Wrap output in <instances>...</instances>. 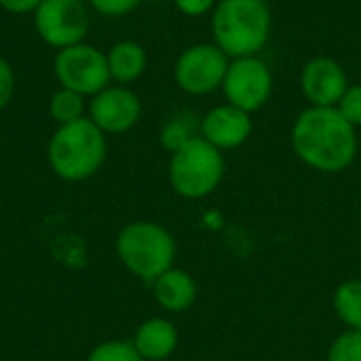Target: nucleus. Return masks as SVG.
Wrapping results in <instances>:
<instances>
[{
    "instance_id": "f257e3e1",
    "label": "nucleus",
    "mask_w": 361,
    "mask_h": 361,
    "mask_svg": "<svg viewBox=\"0 0 361 361\" xmlns=\"http://www.w3.org/2000/svg\"><path fill=\"white\" fill-rule=\"evenodd\" d=\"M292 146L302 163L317 171L336 173L347 169L357 154L355 127L338 108L311 106L300 112L292 127Z\"/></svg>"
},
{
    "instance_id": "f03ea898",
    "label": "nucleus",
    "mask_w": 361,
    "mask_h": 361,
    "mask_svg": "<svg viewBox=\"0 0 361 361\" xmlns=\"http://www.w3.org/2000/svg\"><path fill=\"white\" fill-rule=\"evenodd\" d=\"M271 23L267 0H220L212 15L214 44L226 57H252L267 44Z\"/></svg>"
},
{
    "instance_id": "7ed1b4c3",
    "label": "nucleus",
    "mask_w": 361,
    "mask_h": 361,
    "mask_svg": "<svg viewBox=\"0 0 361 361\" xmlns=\"http://www.w3.org/2000/svg\"><path fill=\"white\" fill-rule=\"evenodd\" d=\"M106 133L85 116L59 125L49 140L47 159L55 176L66 182H82L99 171L106 161Z\"/></svg>"
},
{
    "instance_id": "20e7f679",
    "label": "nucleus",
    "mask_w": 361,
    "mask_h": 361,
    "mask_svg": "<svg viewBox=\"0 0 361 361\" xmlns=\"http://www.w3.org/2000/svg\"><path fill=\"white\" fill-rule=\"evenodd\" d=\"M116 254L133 275L154 281L171 269L176 241L157 222H133L118 233Z\"/></svg>"
},
{
    "instance_id": "39448f33",
    "label": "nucleus",
    "mask_w": 361,
    "mask_h": 361,
    "mask_svg": "<svg viewBox=\"0 0 361 361\" xmlns=\"http://www.w3.org/2000/svg\"><path fill=\"white\" fill-rule=\"evenodd\" d=\"M224 176L222 150L201 135L171 152L169 182L173 190L186 199H203L214 192Z\"/></svg>"
},
{
    "instance_id": "423d86ee",
    "label": "nucleus",
    "mask_w": 361,
    "mask_h": 361,
    "mask_svg": "<svg viewBox=\"0 0 361 361\" xmlns=\"http://www.w3.org/2000/svg\"><path fill=\"white\" fill-rule=\"evenodd\" d=\"M53 72L61 89L76 91L82 97H93L112 80L106 53L87 42L59 49L53 59Z\"/></svg>"
},
{
    "instance_id": "0eeeda50",
    "label": "nucleus",
    "mask_w": 361,
    "mask_h": 361,
    "mask_svg": "<svg viewBox=\"0 0 361 361\" xmlns=\"http://www.w3.org/2000/svg\"><path fill=\"white\" fill-rule=\"evenodd\" d=\"M91 17L82 0H42L34 11V27L40 40L53 49L85 42Z\"/></svg>"
},
{
    "instance_id": "6e6552de",
    "label": "nucleus",
    "mask_w": 361,
    "mask_h": 361,
    "mask_svg": "<svg viewBox=\"0 0 361 361\" xmlns=\"http://www.w3.org/2000/svg\"><path fill=\"white\" fill-rule=\"evenodd\" d=\"M228 63V57L216 44H192L178 57L173 78L182 91L190 95H207L222 87Z\"/></svg>"
},
{
    "instance_id": "1a4fd4ad",
    "label": "nucleus",
    "mask_w": 361,
    "mask_h": 361,
    "mask_svg": "<svg viewBox=\"0 0 361 361\" xmlns=\"http://www.w3.org/2000/svg\"><path fill=\"white\" fill-rule=\"evenodd\" d=\"M222 89H224L228 104L245 112H256L271 97L273 74L269 66L256 55L237 57L228 63Z\"/></svg>"
},
{
    "instance_id": "9d476101",
    "label": "nucleus",
    "mask_w": 361,
    "mask_h": 361,
    "mask_svg": "<svg viewBox=\"0 0 361 361\" xmlns=\"http://www.w3.org/2000/svg\"><path fill=\"white\" fill-rule=\"evenodd\" d=\"M87 116L104 133H127L142 118V102L125 85H108L104 91L89 97Z\"/></svg>"
},
{
    "instance_id": "9b49d317",
    "label": "nucleus",
    "mask_w": 361,
    "mask_h": 361,
    "mask_svg": "<svg viewBox=\"0 0 361 361\" xmlns=\"http://www.w3.org/2000/svg\"><path fill=\"white\" fill-rule=\"evenodd\" d=\"M300 87L311 106L336 108L341 97L349 89V78L345 68L336 59L319 55L305 63L300 74Z\"/></svg>"
},
{
    "instance_id": "f8f14e48",
    "label": "nucleus",
    "mask_w": 361,
    "mask_h": 361,
    "mask_svg": "<svg viewBox=\"0 0 361 361\" xmlns=\"http://www.w3.org/2000/svg\"><path fill=\"white\" fill-rule=\"evenodd\" d=\"M252 133V116L250 112L224 104L209 110L199 123V135L207 140L218 150H231L241 146Z\"/></svg>"
},
{
    "instance_id": "ddd939ff",
    "label": "nucleus",
    "mask_w": 361,
    "mask_h": 361,
    "mask_svg": "<svg viewBox=\"0 0 361 361\" xmlns=\"http://www.w3.org/2000/svg\"><path fill=\"white\" fill-rule=\"evenodd\" d=\"M133 347L146 361L169 360V355L178 347V332L171 322L154 317L137 328L133 336Z\"/></svg>"
},
{
    "instance_id": "4468645a",
    "label": "nucleus",
    "mask_w": 361,
    "mask_h": 361,
    "mask_svg": "<svg viewBox=\"0 0 361 361\" xmlns=\"http://www.w3.org/2000/svg\"><path fill=\"white\" fill-rule=\"evenodd\" d=\"M154 298L157 302L171 313L186 311L197 298V283L195 279L180 269H169L161 277L154 279Z\"/></svg>"
},
{
    "instance_id": "2eb2a0df",
    "label": "nucleus",
    "mask_w": 361,
    "mask_h": 361,
    "mask_svg": "<svg viewBox=\"0 0 361 361\" xmlns=\"http://www.w3.org/2000/svg\"><path fill=\"white\" fill-rule=\"evenodd\" d=\"M108 70H110V78L116 80L118 85H129L133 80H137L146 66H148V55L146 49L135 42V40H121L116 42L108 53Z\"/></svg>"
},
{
    "instance_id": "dca6fc26",
    "label": "nucleus",
    "mask_w": 361,
    "mask_h": 361,
    "mask_svg": "<svg viewBox=\"0 0 361 361\" xmlns=\"http://www.w3.org/2000/svg\"><path fill=\"white\" fill-rule=\"evenodd\" d=\"M85 99L87 97H82L80 93L59 87V91H55L51 95V99H49V114L59 125L80 121V118H85V112H87V102Z\"/></svg>"
},
{
    "instance_id": "f3484780",
    "label": "nucleus",
    "mask_w": 361,
    "mask_h": 361,
    "mask_svg": "<svg viewBox=\"0 0 361 361\" xmlns=\"http://www.w3.org/2000/svg\"><path fill=\"white\" fill-rule=\"evenodd\" d=\"M334 309L351 330H361V281H347L336 290Z\"/></svg>"
},
{
    "instance_id": "a211bd4d",
    "label": "nucleus",
    "mask_w": 361,
    "mask_h": 361,
    "mask_svg": "<svg viewBox=\"0 0 361 361\" xmlns=\"http://www.w3.org/2000/svg\"><path fill=\"white\" fill-rule=\"evenodd\" d=\"M195 118L190 114H178L173 116L169 123H165L163 131H161V144L163 148H167L169 152H176L178 148H182L184 144H188L192 137H197L199 133H195Z\"/></svg>"
},
{
    "instance_id": "6ab92c4d",
    "label": "nucleus",
    "mask_w": 361,
    "mask_h": 361,
    "mask_svg": "<svg viewBox=\"0 0 361 361\" xmlns=\"http://www.w3.org/2000/svg\"><path fill=\"white\" fill-rule=\"evenodd\" d=\"M87 361H146L137 349L133 347V343L129 341H108V343H102L97 345L91 353Z\"/></svg>"
},
{
    "instance_id": "aec40b11",
    "label": "nucleus",
    "mask_w": 361,
    "mask_h": 361,
    "mask_svg": "<svg viewBox=\"0 0 361 361\" xmlns=\"http://www.w3.org/2000/svg\"><path fill=\"white\" fill-rule=\"evenodd\" d=\"M328 361H361V330L341 334L330 347Z\"/></svg>"
},
{
    "instance_id": "412c9836",
    "label": "nucleus",
    "mask_w": 361,
    "mask_h": 361,
    "mask_svg": "<svg viewBox=\"0 0 361 361\" xmlns=\"http://www.w3.org/2000/svg\"><path fill=\"white\" fill-rule=\"evenodd\" d=\"M336 108L353 127H361V85H349Z\"/></svg>"
},
{
    "instance_id": "4be33fe9",
    "label": "nucleus",
    "mask_w": 361,
    "mask_h": 361,
    "mask_svg": "<svg viewBox=\"0 0 361 361\" xmlns=\"http://www.w3.org/2000/svg\"><path fill=\"white\" fill-rule=\"evenodd\" d=\"M89 4L102 17L114 19V17H125L131 11H135L142 4V0H89Z\"/></svg>"
},
{
    "instance_id": "5701e85b",
    "label": "nucleus",
    "mask_w": 361,
    "mask_h": 361,
    "mask_svg": "<svg viewBox=\"0 0 361 361\" xmlns=\"http://www.w3.org/2000/svg\"><path fill=\"white\" fill-rule=\"evenodd\" d=\"M15 87H17L15 70L4 57H0V110H4L11 104L15 95Z\"/></svg>"
},
{
    "instance_id": "b1692460",
    "label": "nucleus",
    "mask_w": 361,
    "mask_h": 361,
    "mask_svg": "<svg viewBox=\"0 0 361 361\" xmlns=\"http://www.w3.org/2000/svg\"><path fill=\"white\" fill-rule=\"evenodd\" d=\"M173 4H176L178 11H182L184 15L201 17V15L209 13V11L216 6V0H173Z\"/></svg>"
},
{
    "instance_id": "393cba45",
    "label": "nucleus",
    "mask_w": 361,
    "mask_h": 361,
    "mask_svg": "<svg viewBox=\"0 0 361 361\" xmlns=\"http://www.w3.org/2000/svg\"><path fill=\"white\" fill-rule=\"evenodd\" d=\"M42 0H0V8L13 15H34V11L40 6Z\"/></svg>"
},
{
    "instance_id": "a878e982",
    "label": "nucleus",
    "mask_w": 361,
    "mask_h": 361,
    "mask_svg": "<svg viewBox=\"0 0 361 361\" xmlns=\"http://www.w3.org/2000/svg\"><path fill=\"white\" fill-rule=\"evenodd\" d=\"M163 361H169V360H163Z\"/></svg>"
}]
</instances>
